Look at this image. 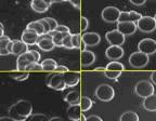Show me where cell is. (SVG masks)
Here are the masks:
<instances>
[{"mask_svg":"<svg viewBox=\"0 0 156 121\" xmlns=\"http://www.w3.org/2000/svg\"><path fill=\"white\" fill-rule=\"evenodd\" d=\"M8 112L15 121H26V119L33 114V105L29 101L20 99L9 107Z\"/></svg>","mask_w":156,"mask_h":121,"instance_id":"1","label":"cell"},{"mask_svg":"<svg viewBox=\"0 0 156 121\" xmlns=\"http://www.w3.org/2000/svg\"><path fill=\"white\" fill-rule=\"evenodd\" d=\"M46 85H48L50 89H53L55 91H63L67 88L65 81L63 79L62 74H50L47 76L46 78Z\"/></svg>","mask_w":156,"mask_h":121,"instance_id":"2","label":"cell"},{"mask_svg":"<svg viewBox=\"0 0 156 121\" xmlns=\"http://www.w3.org/2000/svg\"><path fill=\"white\" fill-rule=\"evenodd\" d=\"M95 96L102 102H110L115 96V90L112 85L103 83L95 89Z\"/></svg>","mask_w":156,"mask_h":121,"instance_id":"3","label":"cell"},{"mask_svg":"<svg viewBox=\"0 0 156 121\" xmlns=\"http://www.w3.org/2000/svg\"><path fill=\"white\" fill-rule=\"evenodd\" d=\"M134 92L138 96L145 99V97L154 94L153 83L147 81V80H141L139 82H136V85H134Z\"/></svg>","mask_w":156,"mask_h":121,"instance_id":"4","label":"cell"},{"mask_svg":"<svg viewBox=\"0 0 156 121\" xmlns=\"http://www.w3.org/2000/svg\"><path fill=\"white\" fill-rule=\"evenodd\" d=\"M150 57L147 54L143 53V52H133L131 55L129 56V64L133 68H143L149 64Z\"/></svg>","mask_w":156,"mask_h":121,"instance_id":"5","label":"cell"},{"mask_svg":"<svg viewBox=\"0 0 156 121\" xmlns=\"http://www.w3.org/2000/svg\"><path fill=\"white\" fill-rule=\"evenodd\" d=\"M136 24V28L142 33H152L156 29V21L151 16H142Z\"/></svg>","mask_w":156,"mask_h":121,"instance_id":"6","label":"cell"},{"mask_svg":"<svg viewBox=\"0 0 156 121\" xmlns=\"http://www.w3.org/2000/svg\"><path fill=\"white\" fill-rule=\"evenodd\" d=\"M119 15H120V10L116 7H113V5H108V7L104 8L102 10V13H101V17L106 23L118 22Z\"/></svg>","mask_w":156,"mask_h":121,"instance_id":"7","label":"cell"},{"mask_svg":"<svg viewBox=\"0 0 156 121\" xmlns=\"http://www.w3.org/2000/svg\"><path fill=\"white\" fill-rule=\"evenodd\" d=\"M138 49L140 52L147 54V55H152V54L156 53V40L152 38H144L138 43Z\"/></svg>","mask_w":156,"mask_h":121,"instance_id":"8","label":"cell"},{"mask_svg":"<svg viewBox=\"0 0 156 121\" xmlns=\"http://www.w3.org/2000/svg\"><path fill=\"white\" fill-rule=\"evenodd\" d=\"M105 38H106L107 42L111 43V46H120L125 43V40H126V36L122 35L120 32H118L117 29L115 30H111V32H107L105 35Z\"/></svg>","mask_w":156,"mask_h":121,"instance_id":"9","label":"cell"},{"mask_svg":"<svg viewBox=\"0 0 156 121\" xmlns=\"http://www.w3.org/2000/svg\"><path fill=\"white\" fill-rule=\"evenodd\" d=\"M34 62H36L34 55H33V53L30 52V50H28L27 52H25V53L17 56V60H16L17 70H20V71H21V70H25L26 66H28L30 63H34Z\"/></svg>","mask_w":156,"mask_h":121,"instance_id":"10","label":"cell"},{"mask_svg":"<svg viewBox=\"0 0 156 121\" xmlns=\"http://www.w3.org/2000/svg\"><path fill=\"white\" fill-rule=\"evenodd\" d=\"M136 29L134 22H117V30L125 36H131L136 32Z\"/></svg>","mask_w":156,"mask_h":121,"instance_id":"11","label":"cell"},{"mask_svg":"<svg viewBox=\"0 0 156 121\" xmlns=\"http://www.w3.org/2000/svg\"><path fill=\"white\" fill-rule=\"evenodd\" d=\"M125 51L120 46H110L105 51V55L108 60H117L124 56Z\"/></svg>","mask_w":156,"mask_h":121,"instance_id":"12","label":"cell"},{"mask_svg":"<svg viewBox=\"0 0 156 121\" xmlns=\"http://www.w3.org/2000/svg\"><path fill=\"white\" fill-rule=\"evenodd\" d=\"M37 46L41 49L42 51H46V52L52 51V50L55 48L53 41H52V38L49 36L48 34L39 36L38 41H37Z\"/></svg>","mask_w":156,"mask_h":121,"instance_id":"13","label":"cell"},{"mask_svg":"<svg viewBox=\"0 0 156 121\" xmlns=\"http://www.w3.org/2000/svg\"><path fill=\"white\" fill-rule=\"evenodd\" d=\"M39 39V35L37 34L35 30L33 29L26 28L24 32L22 33V40L24 43H26L27 46H34V44H37V41Z\"/></svg>","mask_w":156,"mask_h":121,"instance_id":"14","label":"cell"},{"mask_svg":"<svg viewBox=\"0 0 156 121\" xmlns=\"http://www.w3.org/2000/svg\"><path fill=\"white\" fill-rule=\"evenodd\" d=\"M81 39L87 47H95L101 41V37L98 33H85L81 35Z\"/></svg>","mask_w":156,"mask_h":121,"instance_id":"15","label":"cell"},{"mask_svg":"<svg viewBox=\"0 0 156 121\" xmlns=\"http://www.w3.org/2000/svg\"><path fill=\"white\" fill-rule=\"evenodd\" d=\"M62 76H63V79L67 88L75 87L80 81V75L78 73H75V71H66V73L62 74Z\"/></svg>","mask_w":156,"mask_h":121,"instance_id":"16","label":"cell"},{"mask_svg":"<svg viewBox=\"0 0 156 121\" xmlns=\"http://www.w3.org/2000/svg\"><path fill=\"white\" fill-rule=\"evenodd\" d=\"M80 62L83 67H89L95 62V54L90 50L81 51L80 54Z\"/></svg>","mask_w":156,"mask_h":121,"instance_id":"17","label":"cell"},{"mask_svg":"<svg viewBox=\"0 0 156 121\" xmlns=\"http://www.w3.org/2000/svg\"><path fill=\"white\" fill-rule=\"evenodd\" d=\"M141 17H142V15L140 14L139 12H136V11L120 12L118 22H134V23H136Z\"/></svg>","mask_w":156,"mask_h":121,"instance_id":"18","label":"cell"},{"mask_svg":"<svg viewBox=\"0 0 156 121\" xmlns=\"http://www.w3.org/2000/svg\"><path fill=\"white\" fill-rule=\"evenodd\" d=\"M28 51V46L22 41V40H12V50H11V54L14 55H21V54L25 53Z\"/></svg>","mask_w":156,"mask_h":121,"instance_id":"19","label":"cell"},{"mask_svg":"<svg viewBox=\"0 0 156 121\" xmlns=\"http://www.w3.org/2000/svg\"><path fill=\"white\" fill-rule=\"evenodd\" d=\"M81 114H83V112H81V108L79 106V104L69 105V107L67 108V117L72 121H79L80 120Z\"/></svg>","mask_w":156,"mask_h":121,"instance_id":"20","label":"cell"},{"mask_svg":"<svg viewBox=\"0 0 156 121\" xmlns=\"http://www.w3.org/2000/svg\"><path fill=\"white\" fill-rule=\"evenodd\" d=\"M30 7H32V9L34 10L35 12L44 13V12H47V11H48L50 5L47 3L44 0H32Z\"/></svg>","mask_w":156,"mask_h":121,"instance_id":"21","label":"cell"},{"mask_svg":"<svg viewBox=\"0 0 156 121\" xmlns=\"http://www.w3.org/2000/svg\"><path fill=\"white\" fill-rule=\"evenodd\" d=\"M142 106L147 112H156V94H152L145 97L142 103Z\"/></svg>","mask_w":156,"mask_h":121,"instance_id":"22","label":"cell"},{"mask_svg":"<svg viewBox=\"0 0 156 121\" xmlns=\"http://www.w3.org/2000/svg\"><path fill=\"white\" fill-rule=\"evenodd\" d=\"M80 97H81L80 93L78 92V91H71V92H68L64 96V101L66 103H68L69 105H76V104H79Z\"/></svg>","mask_w":156,"mask_h":121,"instance_id":"23","label":"cell"},{"mask_svg":"<svg viewBox=\"0 0 156 121\" xmlns=\"http://www.w3.org/2000/svg\"><path fill=\"white\" fill-rule=\"evenodd\" d=\"M49 36L52 38V41H53L54 46L55 47H58V48H61L63 47V37L65 35V33H58L56 30H53V32H50L49 33Z\"/></svg>","mask_w":156,"mask_h":121,"instance_id":"24","label":"cell"},{"mask_svg":"<svg viewBox=\"0 0 156 121\" xmlns=\"http://www.w3.org/2000/svg\"><path fill=\"white\" fill-rule=\"evenodd\" d=\"M10 41H11V39L5 35L0 37V56H5L10 54L8 51V44Z\"/></svg>","mask_w":156,"mask_h":121,"instance_id":"25","label":"cell"},{"mask_svg":"<svg viewBox=\"0 0 156 121\" xmlns=\"http://www.w3.org/2000/svg\"><path fill=\"white\" fill-rule=\"evenodd\" d=\"M40 64H41L44 71H54L56 66H58L56 60H53V58H46Z\"/></svg>","mask_w":156,"mask_h":121,"instance_id":"26","label":"cell"},{"mask_svg":"<svg viewBox=\"0 0 156 121\" xmlns=\"http://www.w3.org/2000/svg\"><path fill=\"white\" fill-rule=\"evenodd\" d=\"M26 28H29V29H33V30H35V32H36L39 36H41V35H46V34H44V27H42L41 23L39 22V21H33V22H30L26 26Z\"/></svg>","mask_w":156,"mask_h":121,"instance_id":"27","label":"cell"},{"mask_svg":"<svg viewBox=\"0 0 156 121\" xmlns=\"http://www.w3.org/2000/svg\"><path fill=\"white\" fill-rule=\"evenodd\" d=\"M92 104H93V102L89 97H87V96L80 97L79 106H80V108H81V112H88V110H90V108L92 107Z\"/></svg>","mask_w":156,"mask_h":121,"instance_id":"28","label":"cell"},{"mask_svg":"<svg viewBox=\"0 0 156 121\" xmlns=\"http://www.w3.org/2000/svg\"><path fill=\"white\" fill-rule=\"evenodd\" d=\"M119 121H140L138 114L134 112H125L120 116Z\"/></svg>","mask_w":156,"mask_h":121,"instance_id":"29","label":"cell"},{"mask_svg":"<svg viewBox=\"0 0 156 121\" xmlns=\"http://www.w3.org/2000/svg\"><path fill=\"white\" fill-rule=\"evenodd\" d=\"M106 70H117V71H124L125 66L124 64H122L120 62H117V60H112L111 63H108L105 67Z\"/></svg>","mask_w":156,"mask_h":121,"instance_id":"30","label":"cell"},{"mask_svg":"<svg viewBox=\"0 0 156 121\" xmlns=\"http://www.w3.org/2000/svg\"><path fill=\"white\" fill-rule=\"evenodd\" d=\"M25 71H27V73H30V71H44V69H42L41 64H39L38 62H34V63H30L28 66H26Z\"/></svg>","mask_w":156,"mask_h":121,"instance_id":"31","label":"cell"},{"mask_svg":"<svg viewBox=\"0 0 156 121\" xmlns=\"http://www.w3.org/2000/svg\"><path fill=\"white\" fill-rule=\"evenodd\" d=\"M49 120L50 119L44 114H32L26 119V121H49Z\"/></svg>","mask_w":156,"mask_h":121,"instance_id":"32","label":"cell"},{"mask_svg":"<svg viewBox=\"0 0 156 121\" xmlns=\"http://www.w3.org/2000/svg\"><path fill=\"white\" fill-rule=\"evenodd\" d=\"M63 47L66 49H74L73 43H72V34L71 33H65L63 37Z\"/></svg>","mask_w":156,"mask_h":121,"instance_id":"33","label":"cell"},{"mask_svg":"<svg viewBox=\"0 0 156 121\" xmlns=\"http://www.w3.org/2000/svg\"><path fill=\"white\" fill-rule=\"evenodd\" d=\"M81 41H83V39H81V35L72 34V43H73V48L74 49H79V48H80Z\"/></svg>","mask_w":156,"mask_h":121,"instance_id":"34","label":"cell"},{"mask_svg":"<svg viewBox=\"0 0 156 121\" xmlns=\"http://www.w3.org/2000/svg\"><path fill=\"white\" fill-rule=\"evenodd\" d=\"M11 77L14 80H16V81H24V80H26L29 77V73H27V71H25V73H16V74L13 73L11 74Z\"/></svg>","mask_w":156,"mask_h":121,"instance_id":"35","label":"cell"},{"mask_svg":"<svg viewBox=\"0 0 156 121\" xmlns=\"http://www.w3.org/2000/svg\"><path fill=\"white\" fill-rule=\"evenodd\" d=\"M104 75L106 78H108V79H116V78H118L120 75H122V71H117V70H106L105 69L104 71Z\"/></svg>","mask_w":156,"mask_h":121,"instance_id":"36","label":"cell"},{"mask_svg":"<svg viewBox=\"0 0 156 121\" xmlns=\"http://www.w3.org/2000/svg\"><path fill=\"white\" fill-rule=\"evenodd\" d=\"M39 22L41 23L42 27H44V34H49V33L51 32V27H50V25H49V23L47 22V19H39Z\"/></svg>","mask_w":156,"mask_h":121,"instance_id":"37","label":"cell"},{"mask_svg":"<svg viewBox=\"0 0 156 121\" xmlns=\"http://www.w3.org/2000/svg\"><path fill=\"white\" fill-rule=\"evenodd\" d=\"M44 19H47V22L49 23V25H50V27H51V32H53V30H55V28L58 27V22H56V19H52V17H44Z\"/></svg>","mask_w":156,"mask_h":121,"instance_id":"38","label":"cell"},{"mask_svg":"<svg viewBox=\"0 0 156 121\" xmlns=\"http://www.w3.org/2000/svg\"><path fill=\"white\" fill-rule=\"evenodd\" d=\"M80 28L83 32H85V30H87V28L89 27V21L87 19V17L85 16H81L80 19Z\"/></svg>","mask_w":156,"mask_h":121,"instance_id":"39","label":"cell"},{"mask_svg":"<svg viewBox=\"0 0 156 121\" xmlns=\"http://www.w3.org/2000/svg\"><path fill=\"white\" fill-rule=\"evenodd\" d=\"M55 30L58 33H71V29L68 28L66 25H58V27L55 28Z\"/></svg>","mask_w":156,"mask_h":121,"instance_id":"40","label":"cell"},{"mask_svg":"<svg viewBox=\"0 0 156 121\" xmlns=\"http://www.w3.org/2000/svg\"><path fill=\"white\" fill-rule=\"evenodd\" d=\"M54 71H55V73H58V74H64V73H66V71H68V68L64 65H58Z\"/></svg>","mask_w":156,"mask_h":121,"instance_id":"41","label":"cell"},{"mask_svg":"<svg viewBox=\"0 0 156 121\" xmlns=\"http://www.w3.org/2000/svg\"><path fill=\"white\" fill-rule=\"evenodd\" d=\"M86 121H103V120L99 116H97V115H91L88 118H86Z\"/></svg>","mask_w":156,"mask_h":121,"instance_id":"42","label":"cell"},{"mask_svg":"<svg viewBox=\"0 0 156 121\" xmlns=\"http://www.w3.org/2000/svg\"><path fill=\"white\" fill-rule=\"evenodd\" d=\"M69 2L73 7H75L76 9H80V0H69Z\"/></svg>","mask_w":156,"mask_h":121,"instance_id":"43","label":"cell"},{"mask_svg":"<svg viewBox=\"0 0 156 121\" xmlns=\"http://www.w3.org/2000/svg\"><path fill=\"white\" fill-rule=\"evenodd\" d=\"M129 1L134 5H143L146 2V0H129Z\"/></svg>","mask_w":156,"mask_h":121,"instance_id":"44","label":"cell"},{"mask_svg":"<svg viewBox=\"0 0 156 121\" xmlns=\"http://www.w3.org/2000/svg\"><path fill=\"white\" fill-rule=\"evenodd\" d=\"M30 52H32L33 55H34L35 60H36V62H38V60H40V53H39L38 51H36V50H30Z\"/></svg>","mask_w":156,"mask_h":121,"instance_id":"45","label":"cell"},{"mask_svg":"<svg viewBox=\"0 0 156 121\" xmlns=\"http://www.w3.org/2000/svg\"><path fill=\"white\" fill-rule=\"evenodd\" d=\"M151 81H152V83H153V85H156V70L151 74Z\"/></svg>","mask_w":156,"mask_h":121,"instance_id":"46","label":"cell"},{"mask_svg":"<svg viewBox=\"0 0 156 121\" xmlns=\"http://www.w3.org/2000/svg\"><path fill=\"white\" fill-rule=\"evenodd\" d=\"M0 121H15V120L11 118L10 116H8V117H0Z\"/></svg>","mask_w":156,"mask_h":121,"instance_id":"47","label":"cell"},{"mask_svg":"<svg viewBox=\"0 0 156 121\" xmlns=\"http://www.w3.org/2000/svg\"><path fill=\"white\" fill-rule=\"evenodd\" d=\"M5 35V27H3V24L0 22V37Z\"/></svg>","mask_w":156,"mask_h":121,"instance_id":"48","label":"cell"},{"mask_svg":"<svg viewBox=\"0 0 156 121\" xmlns=\"http://www.w3.org/2000/svg\"><path fill=\"white\" fill-rule=\"evenodd\" d=\"M86 48H87V46H86V43H85V42H83V41H81V43H80V48H79V49H80L81 51H85V50H87V49H86Z\"/></svg>","mask_w":156,"mask_h":121,"instance_id":"49","label":"cell"},{"mask_svg":"<svg viewBox=\"0 0 156 121\" xmlns=\"http://www.w3.org/2000/svg\"><path fill=\"white\" fill-rule=\"evenodd\" d=\"M94 70H95V71H103V73H104V71H105V68L104 67H97Z\"/></svg>","mask_w":156,"mask_h":121,"instance_id":"50","label":"cell"},{"mask_svg":"<svg viewBox=\"0 0 156 121\" xmlns=\"http://www.w3.org/2000/svg\"><path fill=\"white\" fill-rule=\"evenodd\" d=\"M49 121H63L61 118H58V117H54V118H51Z\"/></svg>","mask_w":156,"mask_h":121,"instance_id":"51","label":"cell"},{"mask_svg":"<svg viewBox=\"0 0 156 121\" xmlns=\"http://www.w3.org/2000/svg\"><path fill=\"white\" fill-rule=\"evenodd\" d=\"M79 121H86V117H85V115H83V114H81L80 120H79Z\"/></svg>","mask_w":156,"mask_h":121,"instance_id":"52","label":"cell"},{"mask_svg":"<svg viewBox=\"0 0 156 121\" xmlns=\"http://www.w3.org/2000/svg\"><path fill=\"white\" fill-rule=\"evenodd\" d=\"M50 2H51V5H52V3H55V2H58V0H50Z\"/></svg>","mask_w":156,"mask_h":121,"instance_id":"53","label":"cell"},{"mask_svg":"<svg viewBox=\"0 0 156 121\" xmlns=\"http://www.w3.org/2000/svg\"><path fill=\"white\" fill-rule=\"evenodd\" d=\"M63 1H69V0H58V2H63Z\"/></svg>","mask_w":156,"mask_h":121,"instance_id":"54","label":"cell"},{"mask_svg":"<svg viewBox=\"0 0 156 121\" xmlns=\"http://www.w3.org/2000/svg\"><path fill=\"white\" fill-rule=\"evenodd\" d=\"M154 19H155V21H156V14H155V16H154Z\"/></svg>","mask_w":156,"mask_h":121,"instance_id":"55","label":"cell"}]
</instances>
